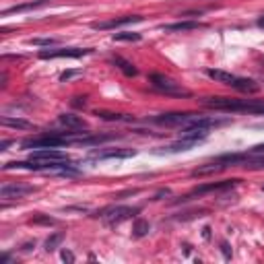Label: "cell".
Listing matches in <instances>:
<instances>
[{"label": "cell", "mask_w": 264, "mask_h": 264, "mask_svg": "<svg viewBox=\"0 0 264 264\" xmlns=\"http://www.w3.org/2000/svg\"><path fill=\"white\" fill-rule=\"evenodd\" d=\"M198 27H201L198 21H178V23L163 25V31H192V29H198Z\"/></svg>", "instance_id": "obj_17"}, {"label": "cell", "mask_w": 264, "mask_h": 264, "mask_svg": "<svg viewBox=\"0 0 264 264\" xmlns=\"http://www.w3.org/2000/svg\"><path fill=\"white\" fill-rule=\"evenodd\" d=\"M31 223H33V225H54V223H56V219H52V217H43V215H35V217L31 219Z\"/></svg>", "instance_id": "obj_24"}, {"label": "cell", "mask_w": 264, "mask_h": 264, "mask_svg": "<svg viewBox=\"0 0 264 264\" xmlns=\"http://www.w3.org/2000/svg\"><path fill=\"white\" fill-rule=\"evenodd\" d=\"M201 114H192V112H169V114H161L157 118H153L155 124L161 126H188L192 124Z\"/></svg>", "instance_id": "obj_5"}, {"label": "cell", "mask_w": 264, "mask_h": 264, "mask_svg": "<svg viewBox=\"0 0 264 264\" xmlns=\"http://www.w3.org/2000/svg\"><path fill=\"white\" fill-rule=\"evenodd\" d=\"M223 169H225V165H223V163H219V161H213V163H209V165H203V167H196V169L192 171V175H194V178H203V175L219 173V171H223Z\"/></svg>", "instance_id": "obj_15"}, {"label": "cell", "mask_w": 264, "mask_h": 264, "mask_svg": "<svg viewBox=\"0 0 264 264\" xmlns=\"http://www.w3.org/2000/svg\"><path fill=\"white\" fill-rule=\"evenodd\" d=\"M48 5V0H37V3H27V5H17L13 9H7L3 11V17H9L13 13H25V11H33V9H41V7H46Z\"/></svg>", "instance_id": "obj_16"}, {"label": "cell", "mask_w": 264, "mask_h": 264, "mask_svg": "<svg viewBox=\"0 0 264 264\" xmlns=\"http://www.w3.org/2000/svg\"><path fill=\"white\" fill-rule=\"evenodd\" d=\"M35 188L33 186H25V184H5L0 188V198L3 201H17V198H25L27 194H33Z\"/></svg>", "instance_id": "obj_7"}, {"label": "cell", "mask_w": 264, "mask_h": 264, "mask_svg": "<svg viewBox=\"0 0 264 264\" xmlns=\"http://www.w3.org/2000/svg\"><path fill=\"white\" fill-rule=\"evenodd\" d=\"M58 122L64 126V128H71V130H85L87 124L83 118L75 116V114H60L58 116Z\"/></svg>", "instance_id": "obj_14"}, {"label": "cell", "mask_w": 264, "mask_h": 264, "mask_svg": "<svg viewBox=\"0 0 264 264\" xmlns=\"http://www.w3.org/2000/svg\"><path fill=\"white\" fill-rule=\"evenodd\" d=\"M194 145H198V141H188V139H180L178 143L173 145H167V147H161V149H155L153 153L155 155H163V153H182V151H190Z\"/></svg>", "instance_id": "obj_12"}, {"label": "cell", "mask_w": 264, "mask_h": 264, "mask_svg": "<svg viewBox=\"0 0 264 264\" xmlns=\"http://www.w3.org/2000/svg\"><path fill=\"white\" fill-rule=\"evenodd\" d=\"M91 54L89 48H58V50H41L39 58L50 60V58H81Z\"/></svg>", "instance_id": "obj_6"}, {"label": "cell", "mask_w": 264, "mask_h": 264, "mask_svg": "<svg viewBox=\"0 0 264 264\" xmlns=\"http://www.w3.org/2000/svg\"><path fill=\"white\" fill-rule=\"evenodd\" d=\"M31 43L33 46H54V43H58V39H54V37H37V39H31Z\"/></svg>", "instance_id": "obj_25"}, {"label": "cell", "mask_w": 264, "mask_h": 264, "mask_svg": "<svg viewBox=\"0 0 264 264\" xmlns=\"http://www.w3.org/2000/svg\"><path fill=\"white\" fill-rule=\"evenodd\" d=\"M221 252H223V256H225V260H231V248H229V244H227V241H223V244H221Z\"/></svg>", "instance_id": "obj_27"}, {"label": "cell", "mask_w": 264, "mask_h": 264, "mask_svg": "<svg viewBox=\"0 0 264 264\" xmlns=\"http://www.w3.org/2000/svg\"><path fill=\"white\" fill-rule=\"evenodd\" d=\"M262 190H264V186H262Z\"/></svg>", "instance_id": "obj_34"}, {"label": "cell", "mask_w": 264, "mask_h": 264, "mask_svg": "<svg viewBox=\"0 0 264 264\" xmlns=\"http://www.w3.org/2000/svg\"><path fill=\"white\" fill-rule=\"evenodd\" d=\"M207 75H209L213 81L223 83V85H229V87H233V89H237V91H241V93H258V91H260V85H258L256 81H252V79L235 77V75H231V73L213 71V69H209Z\"/></svg>", "instance_id": "obj_2"}, {"label": "cell", "mask_w": 264, "mask_h": 264, "mask_svg": "<svg viewBox=\"0 0 264 264\" xmlns=\"http://www.w3.org/2000/svg\"><path fill=\"white\" fill-rule=\"evenodd\" d=\"M149 231H151L149 221H145V219H137L135 227H132V235H135V237H145Z\"/></svg>", "instance_id": "obj_20"}, {"label": "cell", "mask_w": 264, "mask_h": 264, "mask_svg": "<svg viewBox=\"0 0 264 264\" xmlns=\"http://www.w3.org/2000/svg\"><path fill=\"white\" fill-rule=\"evenodd\" d=\"M135 155H137L135 149H109V151H95L93 153V157H97V159H128Z\"/></svg>", "instance_id": "obj_11"}, {"label": "cell", "mask_w": 264, "mask_h": 264, "mask_svg": "<svg viewBox=\"0 0 264 264\" xmlns=\"http://www.w3.org/2000/svg\"><path fill=\"white\" fill-rule=\"evenodd\" d=\"M258 27H264V15L258 19Z\"/></svg>", "instance_id": "obj_33"}, {"label": "cell", "mask_w": 264, "mask_h": 264, "mask_svg": "<svg viewBox=\"0 0 264 264\" xmlns=\"http://www.w3.org/2000/svg\"><path fill=\"white\" fill-rule=\"evenodd\" d=\"M248 153H262V155H264V143H262V145H254Z\"/></svg>", "instance_id": "obj_29"}, {"label": "cell", "mask_w": 264, "mask_h": 264, "mask_svg": "<svg viewBox=\"0 0 264 264\" xmlns=\"http://www.w3.org/2000/svg\"><path fill=\"white\" fill-rule=\"evenodd\" d=\"M60 258H62L64 262H71V264L75 262V254H73L71 250H62V252H60Z\"/></svg>", "instance_id": "obj_26"}, {"label": "cell", "mask_w": 264, "mask_h": 264, "mask_svg": "<svg viewBox=\"0 0 264 264\" xmlns=\"http://www.w3.org/2000/svg\"><path fill=\"white\" fill-rule=\"evenodd\" d=\"M29 159H33V161H64L69 157H66V153H62L58 149H35L29 153Z\"/></svg>", "instance_id": "obj_9"}, {"label": "cell", "mask_w": 264, "mask_h": 264, "mask_svg": "<svg viewBox=\"0 0 264 264\" xmlns=\"http://www.w3.org/2000/svg\"><path fill=\"white\" fill-rule=\"evenodd\" d=\"M64 241V233H54V235H50L48 239H46V252H54V250H58L60 248V244Z\"/></svg>", "instance_id": "obj_21"}, {"label": "cell", "mask_w": 264, "mask_h": 264, "mask_svg": "<svg viewBox=\"0 0 264 264\" xmlns=\"http://www.w3.org/2000/svg\"><path fill=\"white\" fill-rule=\"evenodd\" d=\"M141 33H135V31H124V33H114V41H141Z\"/></svg>", "instance_id": "obj_23"}, {"label": "cell", "mask_w": 264, "mask_h": 264, "mask_svg": "<svg viewBox=\"0 0 264 264\" xmlns=\"http://www.w3.org/2000/svg\"><path fill=\"white\" fill-rule=\"evenodd\" d=\"M112 62L118 66V69H120V71H122L126 77H137V75H139L137 66L132 64V62H128V60H124L122 56H114V58H112Z\"/></svg>", "instance_id": "obj_18"}, {"label": "cell", "mask_w": 264, "mask_h": 264, "mask_svg": "<svg viewBox=\"0 0 264 264\" xmlns=\"http://www.w3.org/2000/svg\"><path fill=\"white\" fill-rule=\"evenodd\" d=\"M139 211L141 209H132V207H109V209H103L101 211V219L107 223V225H118V223H122V221H126V219H132L135 215H139Z\"/></svg>", "instance_id": "obj_4"}, {"label": "cell", "mask_w": 264, "mask_h": 264, "mask_svg": "<svg viewBox=\"0 0 264 264\" xmlns=\"http://www.w3.org/2000/svg\"><path fill=\"white\" fill-rule=\"evenodd\" d=\"M3 124H5V126H11V128H19V130H31V128H33V124H29L27 120L9 118V116H5V118H3Z\"/></svg>", "instance_id": "obj_19"}, {"label": "cell", "mask_w": 264, "mask_h": 264, "mask_svg": "<svg viewBox=\"0 0 264 264\" xmlns=\"http://www.w3.org/2000/svg\"><path fill=\"white\" fill-rule=\"evenodd\" d=\"M143 17L141 15H126V17H118V19H109V21H99V23H93V29L105 31V29H116V27H124L130 23H141Z\"/></svg>", "instance_id": "obj_8"}, {"label": "cell", "mask_w": 264, "mask_h": 264, "mask_svg": "<svg viewBox=\"0 0 264 264\" xmlns=\"http://www.w3.org/2000/svg\"><path fill=\"white\" fill-rule=\"evenodd\" d=\"M11 145H13V141H3V145H0V151H7Z\"/></svg>", "instance_id": "obj_31"}, {"label": "cell", "mask_w": 264, "mask_h": 264, "mask_svg": "<svg viewBox=\"0 0 264 264\" xmlns=\"http://www.w3.org/2000/svg\"><path fill=\"white\" fill-rule=\"evenodd\" d=\"M75 75H79V71H69V73H62L60 75V81H69L71 77H75Z\"/></svg>", "instance_id": "obj_28"}, {"label": "cell", "mask_w": 264, "mask_h": 264, "mask_svg": "<svg viewBox=\"0 0 264 264\" xmlns=\"http://www.w3.org/2000/svg\"><path fill=\"white\" fill-rule=\"evenodd\" d=\"M35 248V241H27V244L23 246V252H29V250H33Z\"/></svg>", "instance_id": "obj_30"}, {"label": "cell", "mask_w": 264, "mask_h": 264, "mask_svg": "<svg viewBox=\"0 0 264 264\" xmlns=\"http://www.w3.org/2000/svg\"><path fill=\"white\" fill-rule=\"evenodd\" d=\"M209 137V128H201V126H184L180 139H188V141H205Z\"/></svg>", "instance_id": "obj_13"}, {"label": "cell", "mask_w": 264, "mask_h": 264, "mask_svg": "<svg viewBox=\"0 0 264 264\" xmlns=\"http://www.w3.org/2000/svg\"><path fill=\"white\" fill-rule=\"evenodd\" d=\"M239 180H225V182H217V184H207V186H198L194 188L188 196H184V201H188V198L192 196H198V194H207V192H215V190H229L233 186H237Z\"/></svg>", "instance_id": "obj_10"}, {"label": "cell", "mask_w": 264, "mask_h": 264, "mask_svg": "<svg viewBox=\"0 0 264 264\" xmlns=\"http://www.w3.org/2000/svg\"><path fill=\"white\" fill-rule=\"evenodd\" d=\"M203 105L223 112H248L264 116V101L258 99H233V97H205Z\"/></svg>", "instance_id": "obj_1"}, {"label": "cell", "mask_w": 264, "mask_h": 264, "mask_svg": "<svg viewBox=\"0 0 264 264\" xmlns=\"http://www.w3.org/2000/svg\"><path fill=\"white\" fill-rule=\"evenodd\" d=\"M149 81H151V85L155 87V89H157L159 93L173 95V97H192V93H190L188 89H184V87H182L180 83H175L173 79H169V77H165V75L155 73V75H151V77H149Z\"/></svg>", "instance_id": "obj_3"}, {"label": "cell", "mask_w": 264, "mask_h": 264, "mask_svg": "<svg viewBox=\"0 0 264 264\" xmlns=\"http://www.w3.org/2000/svg\"><path fill=\"white\" fill-rule=\"evenodd\" d=\"M103 120H116V122H135V116H126V114H109V112H99L97 114Z\"/></svg>", "instance_id": "obj_22"}, {"label": "cell", "mask_w": 264, "mask_h": 264, "mask_svg": "<svg viewBox=\"0 0 264 264\" xmlns=\"http://www.w3.org/2000/svg\"><path fill=\"white\" fill-rule=\"evenodd\" d=\"M203 237H205V239L211 237V227H205V229H203Z\"/></svg>", "instance_id": "obj_32"}]
</instances>
